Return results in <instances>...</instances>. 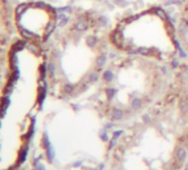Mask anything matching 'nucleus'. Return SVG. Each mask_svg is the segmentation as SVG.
Instances as JSON below:
<instances>
[{
    "label": "nucleus",
    "instance_id": "f257e3e1",
    "mask_svg": "<svg viewBox=\"0 0 188 170\" xmlns=\"http://www.w3.org/2000/svg\"><path fill=\"white\" fill-rule=\"evenodd\" d=\"M76 29L78 30H80V31H84L86 28H88V23L86 22H84V21H80V22H78L76 23Z\"/></svg>",
    "mask_w": 188,
    "mask_h": 170
},
{
    "label": "nucleus",
    "instance_id": "f03ea898",
    "mask_svg": "<svg viewBox=\"0 0 188 170\" xmlns=\"http://www.w3.org/2000/svg\"><path fill=\"white\" fill-rule=\"evenodd\" d=\"M20 33H21V36L25 39H32L33 38V36H32L31 33L28 31L27 29H20Z\"/></svg>",
    "mask_w": 188,
    "mask_h": 170
},
{
    "label": "nucleus",
    "instance_id": "7ed1b4c3",
    "mask_svg": "<svg viewBox=\"0 0 188 170\" xmlns=\"http://www.w3.org/2000/svg\"><path fill=\"white\" fill-rule=\"evenodd\" d=\"M27 5L25 3H22V5H20V6L17 7V9H16V13H17V16H20L21 13L25 11V9H27Z\"/></svg>",
    "mask_w": 188,
    "mask_h": 170
},
{
    "label": "nucleus",
    "instance_id": "20e7f679",
    "mask_svg": "<svg viewBox=\"0 0 188 170\" xmlns=\"http://www.w3.org/2000/svg\"><path fill=\"white\" fill-rule=\"evenodd\" d=\"M105 59H106L105 55H101V57H99V60H97V65H99V66H102L103 64L105 63Z\"/></svg>",
    "mask_w": 188,
    "mask_h": 170
},
{
    "label": "nucleus",
    "instance_id": "39448f33",
    "mask_svg": "<svg viewBox=\"0 0 188 170\" xmlns=\"http://www.w3.org/2000/svg\"><path fill=\"white\" fill-rule=\"evenodd\" d=\"M88 43H90V45L93 46L94 44L96 43V38H95V37H92V36H90V37L88 38Z\"/></svg>",
    "mask_w": 188,
    "mask_h": 170
},
{
    "label": "nucleus",
    "instance_id": "423d86ee",
    "mask_svg": "<svg viewBox=\"0 0 188 170\" xmlns=\"http://www.w3.org/2000/svg\"><path fill=\"white\" fill-rule=\"evenodd\" d=\"M139 53H142V54H145V55H148L150 52L148 49H146V48H142V49H139Z\"/></svg>",
    "mask_w": 188,
    "mask_h": 170
},
{
    "label": "nucleus",
    "instance_id": "0eeeda50",
    "mask_svg": "<svg viewBox=\"0 0 188 170\" xmlns=\"http://www.w3.org/2000/svg\"><path fill=\"white\" fill-rule=\"evenodd\" d=\"M112 72H111V71H106V72H105V73H104V76H105V80H111V79H112Z\"/></svg>",
    "mask_w": 188,
    "mask_h": 170
},
{
    "label": "nucleus",
    "instance_id": "6e6552de",
    "mask_svg": "<svg viewBox=\"0 0 188 170\" xmlns=\"http://www.w3.org/2000/svg\"><path fill=\"white\" fill-rule=\"evenodd\" d=\"M157 13H158V14H159V16H161L163 19H166V13L164 12L162 9H157Z\"/></svg>",
    "mask_w": 188,
    "mask_h": 170
},
{
    "label": "nucleus",
    "instance_id": "1a4fd4ad",
    "mask_svg": "<svg viewBox=\"0 0 188 170\" xmlns=\"http://www.w3.org/2000/svg\"><path fill=\"white\" fill-rule=\"evenodd\" d=\"M90 76H91V77H90V80H91V81H95V80L99 77L97 73H91V74H90Z\"/></svg>",
    "mask_w": 188,
    "mask_h": 170
},
{
    "label": "nucleus",
    "instance_id": "9d476101",
    "mask_svg": "<svg viewBox=\"0 0 188 170\" xmlns=\"http://www.w3.org/2000/svg\"><path fill=\"white\" fill-rule=\"evenodd\" d=\"M49 72H50L51 75H53V72H54V65H53V64H50V65H49Z\"/></svg>",
    "mask_w": 188,
    "mask_h": 170
}]
</instances>
